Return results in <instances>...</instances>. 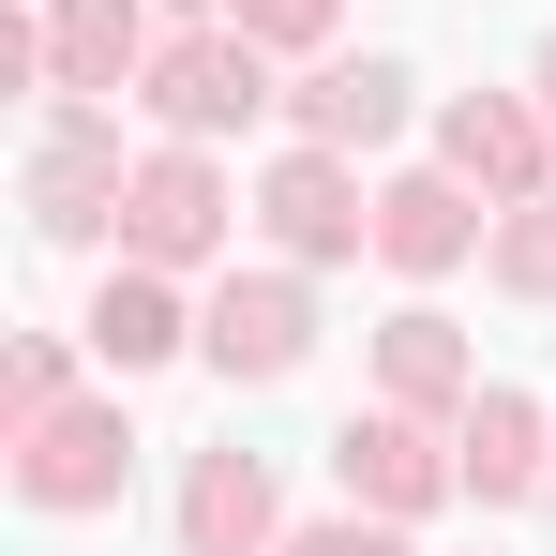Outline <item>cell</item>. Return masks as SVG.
I'll return each instance as SVG.
<instances>
[{
  "instance_id": "1",
  "label": "cell",
  "mask_w": 556,
  "mask_h": 556,
  "mask_svg": "<svg viewBox=\"0 0 556 556\" xmlns=\"http://www.w3.org/2000/svg\"><path fill=\"white\" fill-rule=\"evenodd\" d=\"M136 105L166 121V136H241L256 105H271V46L256 30H181V46H151V76H136Z\"/></svg>"
},
{
  "instance_id": "2",
  "label": "cell",
  "mask_w": 556,
  "mask_h": 556,
  "mask_svg": "<svg viewBox=\"0 0 556 556\" xmlns=\"http://www.w3.org/2000/svg\"><path fill=\"white\" fill-rule=\"evenodd\" d=\"M226 241V181H211V151L195 136H166L136 181H121V256H151V271H195Z\"/></svg>"
},
{
  "instance_id": "3",
  "label": "cell",
  "mask_w": 556,
  "mask_h": 556,
  "mask_svg": "<svg viewBox=\"0 0 556 556\" xmlns=\"http://www.w3.org/2000/svg\"><path fill=\"white\" fill-rule=\"evenodd\" d=\"M121 181H136L121 166V121L105 105H61L46 151H30V226L46 241H91V226H121Z\"/></svg>"
},
{
  "instance_id": "4",
  "label": "cell",
  "mask_w": 556,
  "mask_h": 556,
  "mask_svg": "<svg viewBox=\"0 0 556 556\" xmlns=\"http://www.w3.org/2000/svg\"><path fill=\"white\" fill-rule=\"evenodd\" d=\"M256 226H271L301 271H331V256H362V241H376V195L346 181V151H316V136H301L271 181H256Z\"/></svg>"
},
{
  "instance_id": "5",
  "label": "cell",
  "mask_w": 556,
  "mask_h": 556,
  "mask_svg": "<svg viewBox=\"0 0 556 556\" xmlns=\"http://www.w3.org/2000/svg\"><path fill=\"white\" fill-rule=\"evenodd\" d=\"M121 466H136L121 406H46V421H15V496H30V511H105Z\"/></svg>"
},
{
  "instance_id": "6",
  "label": "cell",
  "mask_w": 556,
  "mask_h": 556,
  "mask_svg": "<svg viewBox=\"0 0 556 556\" xmlns=\"http://www.w3.org/2000/svg\"><path fill=\"white\" fill-rule=\"evenodd\" d=\"M331 466H346V496H362V511H391V527H406V511H437V496L466 481L452 437H437L421 406H362V421L331 437Z\"/></svg>"
},
{
  "instance_id": "7",
  "label": "cell",
  "mask_w": 556,
  "mask_h": 556,
  "mask_svg": "<svg viewBox=\"0 0 556 556\" xmlns=\"http://www.w3.org/2000/svg\"><path fill=\"white\" fill-rule=\"evenodd\" d=\"M195 346H211L226 376H256V391H271V376H301V346H316L301 271H226V286H211V316H195Z\"/></svg>"
},
{
  "instance_id": "8",
  "label": "cell",
  "mask_w": 556,
  "mask_h": 556,
  "mask_svg": "<svg viewBox=\"0 0 556 556\" xmlns=\"http://www.w3.org/2000/svg\"><path fill=\"white\" fill-rule=\"evenodd\" d=\"M542 151H556V121L542 105H511V91H452V121H437V166H452L466 195H542Z\"/></svg>"
},
{
  "instance_id": "9",
  "label": "cell",
  "mask_w": 556,
  "mask_h": 556,
  "mask_svg": "<svg viewBox=\"0 0 556 556\" xmlns=\"http://www.w3.org/2000/svg\"><path fill=\"white\" fill-rule=\"evenodd\" d=\"M452 466H466V496H481V511H511V496H542V481H556V421L527 406V391H466Z\"/></svg>"
},
{
  "instance_id": "10",
  "label": "cell",
  "mask_w": 556,
  "mask_h": 556,
  "mask_svg": "<svg viewBox=\"0 0 556 556\" xmlns=\"http://www.w3.org/2000/svg\"><path fill=\"white\" fill-rule=\"evenodd\" d=\"M121 76H151V0H46V91L105 105Z\"/></svg>"
},
{
  "instance_id": "11",
  "label": "cell",
  "mask_w": 556,
  "mask_h": 556,
  "mask_svg": "<svg viewBox=\"0 0 556 556\" xmlns=\"http://www.w3.org/2000/svg\"><path fill=\"white\" fill-rule=\"evenodd\" d=\"M181 556H286L271 466H256V452H195L181 466Z\"/></svg>"
},
{
  "instance_id": "12",
  "label": "cell",
  "mask_w": 556,
  "mask_h": 556,
  "mask_svg": "<svg viewBox=\"0 0 556 556\" xmlns=\"http://www.w3.org/2000/svg\"><path fill=\"white\" fill-rule=\"evenodd\" d=\"M466 241H481V211H466L452 166H421V181H376V256L391 271H452Z\"/></svg>"
},
{
  "instance_id": "13",
  "label": "cell",
  "mask_w": 556,
  "mask_h": 556,
  "mask_svg": "<svg viewBox=\"0 0 556 556\" xmlns=\"http://www.w3.org/2000/svg\"><path fill=\"white\" fill-rule=\"evenodd\" d=\"M286 105H301V136H316V151H376V136L406 121V76H391V61H316Z\"/></svg>"
},
{
  "instance_id": "14",
  "label": "cell",
  "mask_w": 556,
  "mask_h": 556,
  "mask_svg": "<svg viewBox=\"0 0 556 556\" xmlns=\"http://www.w3.org/2000/svg\"><path fill=\"white\" fill-rule=\"evenodd\" d=\"M91 346H105V362H121V376H136V362H166V346H195L181 286L151 271V256H121V271H105V301H91Z\"/></svg>"
},
{
  "instance_id": "15",
  "label": "cell",
  "mask_w": 556,
  "mask_h": 556,
  "mask_svg": "<svg viewBox=\"0 0 556 556\" xmlns=\"http://www.w3.org/2000/svg\"><path fill=\"white\" fill-rule=\"evenodd\" d=\"M376 376H391V406H466V391H481V376H466V331L421 316V301L376 331Z\"/></svg>"
},
{
  "instance_id": "16",
  "label": "cell",
  "mask_w": 556,
  "mask_h": 556,
  "mask_svg": "<svg viewBox=\"0 0 556 556\" xmlns=\"http://www.w3.org/2000/svg\"><path fill=\"white\" fill-rule=\"evenodd\" d=\"M496 286H511V301H556V195H511V226H496Z\"/></svg>"
},
{
  "instance_id": "17",
  "label": "cell",
  "mask_w": 556,
  "mask_h": 556,
  "mask_svg": "<svg viewBox=\"0 0 556 556\" xmlns=\"http://www.w3.org/2000/svg\"><path fill=\"white\" fill-rule=\"evenodd\" d=\"M0 406H15V421H46V406H76V391H61V331H30V346H15V376H0Z\"/></svg>"
},
{
  "instance_id": "18",
  "label": "cell",
  "mask_w": 556,
  "mask_h": 556,
  "mask_svg": "<svg viewBox=\"0 0 556 556\" xmlns=\"http://www.w3.org/2000/svg\"><path fill=\"white\" fill-rule=\"evenodd\" d=\"M226 30H256V46H331V0H226Z\"/></svg>"
},
{
  "instance_id": "19",
  "label": "cell",
  "mask_w": 556,
  "mask_h": 556,
  "mask_svg": "<svg viewBox=\"0 0 556 556\" xmlns=\"http://www.w3.org/2000/svg\"><path fill=\"white\" fill-rule=\"evenodd\" d=\"M286 556H406V542H391V511H376V527H301Z\"/></svg>"
},
{
  "instance_id": "20",
  "label": "cell",
  "mask_w": 556,
  "mask_h": 556,
  "mask_svg": "<svg viewBox=\"0 0 556 556\" xmlns=\"http://www.w3.org/2000/svg\"><path fill=\"white\" fill-rule=\"evenodd\" d=\"M542 121H556V46H542Z\"/></svg>"
}]
</instances>
